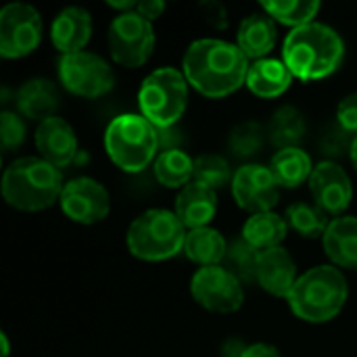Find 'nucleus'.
<instances>
[{
  "mask_svg": "<svg viewBox=\"0 0 357 357\" xmlns=\"http://www.w3.org/2000/svg\"><path fill=\"white\" fill-rule=\"evenodd\" d=\"M337 121L339 126L347 132V134H356L357 136V92L345 96L339 102L337 109Z\"/></svg>",
  "mask_w": 357,
  "mask_h": 357,
  "instance_id": "nucleus-34",
  "label": "nucleus"
},
{
  "mask_svg": "<svg viewBox=\"0 0 357 357\" xmlns=\"http://www.w3.org/2000/svg\"><path fill=\"white\" fill-rule=\"evenodd\" d=\"M61 105V96L56 86L50 79L36 77L25 82L17 92V109L21 115L29 119H38L40 123L48 117H54V111Z\"/></svg>",
  "mask_w": 357,
  "mask_h": 357,
  "instance_id": "nucleus-22",
  "label": "nucleus"
},
{
  "mask_svg": "<svg viewBox=\"0 0 357 357\" xmlns=\"http://www.w3.org/2000/svg\"><path fill=\"white\" fill-rule=\"evenodd\" d=\"M293 77L295 75L291 73L284 61L261 59L249 67L247 88L259 98H278L291 88Z\"/></svg>",
  "mask_w": 357,
  "mask_h": 357,
  "instance_id": "nucleus-21",
  "label": "nucleus"
},
{
  "mask_svg": "<svg viewBox=\"0 0 357 357\" xmlns=\"http://www.w3.org/2000/svg\"><path fill=\"white\" fill-rule=\"evenodd\" d=\"M61 209L63 213L84 226L102 222L111 211V199L107 188L94 178H73L65 184L61 192Z\"/></svg>",
  "mask_w": 357,
  "mask_h": 357,
  "instance_id": "nucleus-12",
  "label": "nucleus"
},
{
  "mask_svg": "<svg viewBox=\"0 0 357 357\" xmlns=\"http://www.w3.org/2000/svg\"><path fill=\"white\" fill-rule=\"evenodd\" d=\"M232 195L245 211L266 213L278 203V182L266 165H243L232 178Z\"/></svg>",
  "mask_w": 357,
  "mask_h": 357,
  "instance_id": "nucleus-13",
  "label": "nucleus"
},
{
  "mask_svg": "<svg viewBox=\"0 0 357 357\" xmlns=\"http://www.w3.org/2000/svg\"><path fill=\"white\" fill-rule=\"evenodd\" d=\"M105 149L117 167L136 174L149 167L155 159L159 151V134L144 115L123 113L107 126Z\"/></svg>",
  "mask_w": 357,
  "mask_h": 357,
  "instance_id": "nucleus-6",
  "label": "nucleus"
},
{
  "mask_svg": "<svg viewBox=\"0 0 357 357\" xmlns=\"http://www.w3.org/2000/svg\"><path fill=\"white\" fill-rule=\"evenodd\" d=\"M90 36H92V17L82 6L63 8L50 25L52 44L61 54L82 52L84 46L90 42Z\"/></svg>",
  "mask_w": 357,
  "mask_h": 357,
  "instance_id": "nucleus-17",
  "label": "nucleus"
},
{
  "mask_svg": "<svg viewBox=\"0 0 357 357\" xmlns=\"http://www.w3.org/2000/svg\"><path fill=\"white\" fill-rule=\"evenodd\" d=\"M297 280H299L297 266H295V261L287 249L276 247V249H268V251L259 253L257 284L264 291H268L274 297L287 299Z\"/></svg>",
  "mask_w": 357,
  "mask_h": 357,
  "instance_id": "nucleus-16",
  "label": "nucleus"
},
{
  "mask_svg": "<svg viewBox=\"0 0 357 357\" xmlns=\"http://www.w3.org/2000/svg\"><path fill=\"white\" fill-rule=\"evenodd\" d=\"M259 253L253 249L243 236L232 241L228 245L226 257H224V268L230 270L243 284H257V264H259Z\"/></svg>",
  "mask_w": 357,
  "mask_h": 357,
  "instance_id": "nucleus-30",
  "label": "nucleus"
},
{
  "mask_svg": "<svg viewBox=\"0 0 357 357\" xmlns=\"http://www.w3.org/2000/svg\"><path fill=\"white\" fill-rule=\"evenodd\" d=\"M188 102V79L176 67H161L144 77L138 105L155 128L178 126Z\"/></svg>",
  "mask_w": 357,
  "mask_h": 357,
  "instance_id": "nucleus-7",
  "label": "nucleus"
},
{
  "mask_svg": "<svg viewBox=\"0 0 357 357\" xmlns=\"http://www.w3.org/2000/svg\"><path fill=\"white\" fill-rule=\"evenodd\" d=\"M232 169L230 163L220 155H201L195 159V178L192 182L205 184L213 190L232 184Z\"/></svg>",
  "mask_w": 357,
  "mask_h": 357,
  "instance_id": "nucleus-32",
  "label": "nucleus"
},
{
  "mask_svg": "<svg viewBox=\"0 0 357 357\" xmlns=\"http://www.w3.org/2000/svg\"><path fill=\"white\" fill-rule=\"evenodd\" d=\"M42 40V17L27 2H10L0 10V54L21 59L31 54Z\"/></svg>",
  "mask_w": 357,
  "mask_h": 357,
  "instance_id": "nucleus-10",
  "label": "nucleus"
},
{
  "mask_svg": "<svg viewBox=\"0 0 357 357\" xmlns=\"http://www.w3.org/2000/svg\"><path fill=\"white\" fill-rule=\"evenodd\" d=\"M305 130L307 126H305L303 115L295 107L287 105V107H280L276 115L272 117L268 134H270L272 144L278 151H282V149H297L305 136Z\"/></svg>",
  "mask_w": 357,
  "mask_h": 357,
  "instance_id": "nucleus-27",
  "label": "nucleus"
},
{
  "mask_svg": "<svg viewBox=\"0 0 357 357\" xmlns=\"http://www.w3.org/2000/svg\"><path fill=\"white\" fill-rule=\"evenodd\" d=\"M264 144H266V130L257 121L238 123L228 138V146H230L232 155L238 159H247V157L257 155L264 149Z\"/></svg>",
  "mask_w": 357,
  "mask_h": 357,
  "instance_id": "nucleus-31",
  "label": "nucleus"
},
{
  "mask_svg": "<svg viewBox=\"0 0 357 357\" xmlns=\"http://www.w3.org/2000/svg\"><path fill=\"white\" fill-rule=\"evenodd\" d=\"M287 224L301 236L305 238H324L331 220L328 213H324L320 207L310 205V203H293L287 209Z\"/></svg>",
  "mask_w": 357,
  "mask_h": 357,
  "instance_id": "nucleus-29",
  "label": "nucleus"
},
{
  "mask_svg": "<svg viewBox=\"0 0 357 357\" xmlns=\"http://www.w3.org/2000/svg\"><path fill=\"white\" fill-rule=\"evenodd\" d=\"M349 157H351V163H354V167H356V169H357V136H354V140H351Z\"/></svg>",
  "mask_w": 357,
  "mask_h": 357,
  "instance_id": "nucleus-41",
  "label": "nucleus"
},
{
  "mask_svg": "<svg viewBox=\"0 0 357 357\" xmlns=\"http://www.w3.org/2000/svg\"><path fill=\"white\" fill-rule=\"evenodd\" d=\"M347 136H349V134H347L341 126H339L335 132H328V134H326V138H324V142H322L324 153H326V155H341L345 149L349 151V149H351V140H354V138L349 140Z\"/></svg>",
  "mask_w": 357,
  "mask_h": 357,
  "instance_id": "nucleus-35",
  "label": "nucleus"
},
{
  "mask_svg": "<svg viewBox=\"0 0 357 357\" xmlns=\"http://www.w3.org/2000/svg\"><path fill=\"white\" fill-rule=\"evenodd\" d=\"M61 84L75 96L98 98L113 90L115 73L113 67L94 52H73L63 54L59 61Z\"/></svg>",
  "mask_w": 357,
  "mask_h": 357,
  "instance_id": "nucleus-9",
  "label": "nucleus"
},
{
  "mask_svg": "<svg viewBox=\"0 0 357 357\" xmlns=\"http://www.w3.org/2000/svg\"><path fill=\"white\" fill-rule=\"evenodd\" d=\"M314 167L316 165L312 163V157L301 146L278 151L270 163V172L274 174L278 186L284 188H297L303 182H310Z\"/></svg>",
  "mask_w": 357,
  "mask_h": 357,
  "instance_id": "nucleus-23",
  "label": "nucleus"
},
{
  "mask_svg": "<svg viewBox=\"0 0 357 357\" xmlns=\"http://www.w3.org/2000/svg\"><path fill=\"white\" fill-rule=\"evenodd\" d=\"M155 48L153 21L140 13H119L109 27V52L111 59L128 69L142 67Z\"/></svg>",
  "mask_w": 357,
  "mask_h": 357,
  "instance_id": "nucleus-8",
  "label": "nucleus"
},
{
  "mask_svg": "<svg viewBox=\"0 0 357 357\" xmlns=\"http://www.w3.org/2000/svg\"><path fill=\"white\" fill-rule=\"evenodd\" d=\"M190 293L199 305L213 314H232L245 303L243 282L224 266L199 268L190 280Z\"/></svg>",
  "mask_w": 357,
  "mask_h": 357,
  "instance_id": "nucleus-11",
  "label": "nucleus"
},
{
  "mask_svg": "<svg viewBox=\"0 0 357 357\" xmlns=\"http://www.w3.org/2000/svg\"><path fill=\"white\" fill-rule=\"evenodd\" d=\"M0 343H2V357L10 356V343H8L6 333H0Z\"/></svg>",
  "mask_w": 357,
  "mask_h": 357,
  "instance_id": "nucleus-40",
  "label": "nucleus"
},
{
  "mask_svg": "<svg viewBox=\"0 0 357 357\" xmlns=\"http://www.w3.org/2000/svg\"><path fill=\"white\" fill-rule=\"evenodd\" d=\"M324 251L333 266L357 270V218L341 215L335 218L322 238Z\"/></svg>",
  "mask_w": 357,
  "mask_h": 357,
  "instance_id": "nucleus-20",
  "label": "nucleus"
},
{
  "mask_svg": "<svg viewBox=\"0 0 357 357\" xmlns=\"http://www.w3.org/2000/svg\"><path fill=\"white\" fill-rule=\"evenodd\" d=\"M182 67L197 92L207 98H224L247 84L249 59L236 44L201 38L188 46Z\"/></svg>",
  "mask_w": 357,
  "mask_h": 357,
  "instance_id": "nucleus-1",
  "label": "nucleus"
},
{
  "mask_svg": "<svg viewBox=\"0 0 357 357\" xmlns=\"http://www.w3.org/2000/svg\"><path fill=\"white\" fill-rule=\"evenodd\" d=\"M276 38H278L276 21L268 13H253L241 21L236 33V46L245 52L247 59L261 61L276 46Z\"/></svg>",
  "mask_w": 357,
  "mask_h": 357,
  "instance_id": "nucleus-19",
  "label": "nucleus"
},
{
  "mask_svg": "<svg viewBox=\"0 0 357 357\" xmlns=\"http://www.w3.org/2000/svg\"><path fill=\"white\" fill-rule=\"evenodd\" d=\"M349 297L347 278L335 266H316L299 276L287 301L299 320L322 324L341 314Z\"/></svg>",
  "mask_w": 357,
  "mask_h": 357,
  "instance_id": "nucleus-4",
  "label": "nucleus"
},
{
  "mask_svg": "<svg viewBox=\"0 0 357 357\" xmlns=\"http://www.w3.org/2000/svg\"><path fill=\"white\" fill-rule=\"evenodd\" d=\"M343 56L345 44L341 36L331 25L318 21L295 27L282 44L287 67L303 82L328 77L341 67Z\"/></svg>",
  "mask_w": 357,
  "mask_h": 357,
  "instance_id": "nucleus-2",
  "label": "nucleus"
},
{
  "mask_svg": "<svg viewBox=\"0 0 357 357\" xmlns=\"http://www.w3.org/2000/svg\"><path fill=\"white\" fill-rule=\"evenodd\" d=\"M201 8H205L203 13L207 15L205 19L211 21V25H215L218 29H226L228 27V19H226V10L220 2H205L201 4Z\"/></svg>",
  "mask_w": 357,
  "mask_h": 357,
  "instance_id": "nucleus-37",
  "label": "nucleus"
},
{
  "mask_svg": "<svg viewBox=\"0 0 357 357\" xmlns=\"http://www.w3.org/2000/svg\"><path fill=\"white\" fill-rule=\"evenodd\" d=\"M157 134H159V151H174L178 149V144L182 142V132L172 126V128H157Z\"/></svg>",
  "mask_w": 357,
  "mask_h": 357,
  "instance_id": "nucleus-36",
  "label": "nucleus"
},
{
  "mask_svg": "<svg viewBox=\"0 0 357 357\" xmlns=\"http://www.w3.org/2000/svg\"><path fill=\"white\" fill-rule=\"evenodd\" d=\"M261 6L274 21L291 25L293 29L314 23L320 13V2L316 0H266Z\"/></svg>",
  "mask_w": 357,
  "mask_h": 357,
  "instance_id": "nucleus-28",
  "label": "nucleus"
},
{
  "mask_svg": "<svg viewBox=\"0 0 357 357\" xmlns=\"http://www.w3.org/2000/svg\"><path fill=\"white\" fill-rule=\"evenodd\" d=\"M65 184L59 167L42 157H21L2 176V197L19 211H44L61 199Z\"/></svg>",
  "mask_w": 357,
  "mask_h": 357,
  "instance_id": "nucleus-3",
  "label": "nucleus"
},
{
  "mask_svg": "<svg viewBox=\"0 0 357 357\" xmlns=\"http://www.w3.org/2000/svg\"><path fill=\"white\" fill-rule=\"evenodd\" d=\"M155 178L161 186L182 190L195 178V159L180 149L163 151L155 159Z\"/></svg>",
  "mask_w": 357,
  "mask_h": 357,
  "instance_id": "nucleus-26",
  "label": "nucleus"
},
{
  "mask_svg": "<svg viewBox=\"0 0 357 357\" xmlns=\"http://www.w3.org/2000/svg\"><path fill=\"white\" fill-rule=\"evenodd\" d=\"M174 211L180 218V222L184 224V228H188V230L207 228V224L213 220V215L218 211V195L213 188H209L205 184L190 182L188 186H184L180 190Z\"/></svg>",
  "mask_w": 357,
  "mask_h": 357,
  "instance_id": "nucleus-18",
  "label": "nucleus"
},
{
  "mask_svg": "<svg viewBox=\"0 0 357 357\" xmlns=\"http://www.w3.org/2000/svg\"><path fill=\"white\" fill-rule=\"evenodd\" d=\"M36 149L50 165L63 169L73 163L77 155V136L73 128L61 117H48L36 128Z\"/></svg>",
  "mask_w": 357,
  "mask_h": 357,
  "instance_id": "nucleus-15",
  "label": "nucleus"
},
{
  "mask_svg": "<svg viewBox=\"0 0 357 357\" xmlns=\"http://www.w3.org/2000/svg\"><path fill=\"white\" fill-rule=\"evenodd\" d=\"M243 357H282L280 351L274 347V345H268V343H255V345H249L245 349Z\"/></svg>",
  "mask_w": 357,
  "mask_h": 357,
  "instance_id": "nucleus-39",
  "label": "nucleus"
},
{
  "mask_svg": "<svg viewBox=\"0 0 357 357\" xmlns=\"http://www.w3.org/2000/svg\"><path fill=\"white\" fill-rule=\"evenodd\" d=\"M186 228L169 209H149L128 228V249L142 261H165L184 251Z\"/></svg>",
  "mask_w": 357,
  "mask_h": 357,
  "instance_id": "nucleus-5",
  "label": "nucleus"
},
{
  "mask_svg": "<svg viewBox=\"0 0 357 357\" xmlns=\"http://www.w3.org/2000/svg\"><path fill=\"white\" fill-rule=\"evenodd\" d=\"M310 190L316 207L328 215H343L354 199V184L347 172L333 159L320 161L310 178Z\"/></svg>",
  "mask_w": 357,
  "mask_h": 357,
  "instance_id": "nucleus-14",
  "label": "nucleus"
},
{
  "mask_svg": "<svg viewBox=\"0 0 357 357\" xmlns=\"http://www.w3.org/2000/svg\"><path fill=\"white\" fill-rule=\"evenodd\" d=\"M228 251V243L222 236V232H218L215 228H199V230H190L186 234V243H184V253L190 261L199 264L201 268L207 266H222L224 257Z\"/></svg>",
  "mask_w": 357,
  "mask_h": 357,
  "instance_id": "nucleus-25",
  "label": "nucleus"
},
{
  "mask_svg": "<svg viewBox=\"0 0 357 357\" xmlns=\"http://www.w3.org/2000/svg\"><path fill=\"white\" fill-rule=\"evenodd\" d=\"M163 10H165V2H161V0H142L136 4V13H140L149 21L161 17Z\"/></svg>",
  "mask_w": 357,
  "mask_h": 357,
  "instance_id": "nucleus-38",
  "label": "nucleus"
},
{
  "mask_svg": "<svg viewBox=\"0 0 357 357\" xmlns=\"http://www.w3.org/2000/svg\"><path fill=\"white\" fill-rule=\"evenodd\" d=\"M25 123L23 119L13 111H2L0 115V138H2V151L10 153L13 149L21 146L25 140Z\"/></svg>",
  "mask_w": 357,
  "mask_h": 357,
  "instance_id": "nucleus-33",
  "label": "nucleus"
},
{
  "mask_svg": "<svg viewBox=\"0 0 357 357\" xmlns=\"http://www.w3.org/2000/svg\"><path fill=\"white\" fill-rule=\"evenodd\" d=\"M289 224L282 215L274 211L255 213L251 215L243 226V238L257 251H268L280 247V243L287 238Z\"/></svg>",
  "mask_w": 357,
  "mask_h": 357,
  "instance_id": "nucleus-24",
  "label": "nucleus"
}]
</instances>
